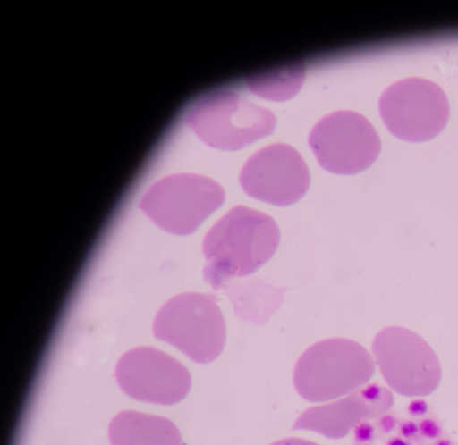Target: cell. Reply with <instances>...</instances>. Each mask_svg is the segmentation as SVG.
<instances>
[{
	"mask_svg": "<svg viewBox=\"0 0 458 445\" xmlns=\"http://www.w3.org/2000/svg\"><path fill=\"white\" fill-rule=\"evenodd\" d=\"M279 240V228L270 215L242 205L233 206L203 239L205 282L220 290L231 279L255 273L273 256Z\"/></svg>",
	"mask_w": 458,
	"mask_h": 445,
	"instance_id": "6da1fadb",
	"label": "cell"
},
{
	"mask_svg": "<svg viewBox=\"0 0 458 445\" xmlns=\"http://www.w3.org/2000/svg\"><path fill=\"white\" fill-rule=\"evenodd\" d=\"M375 374L369 352L360 343L344 338L324 340L309 347L293 370L299 395L310 402H325L365 385Z\"/></svg>",
	"mask_w": 458,
	"mask_h": 445,
	"instance_id": "7a4b0ae2",
	"label": "cell"
},
{
	"mask_svg": "<svg viewBox=\"0 0 458 445\" xmlns=\"http://www.w3.org/2000/svg\"><path fill=\"white\" fill-rule=\"evenodd\" d=\"M153 332L194 362L207 364L223 351L226 327L213 295L185 292L163 305L155 317Z\"/></svg>",
	"mask_w": 458,
	"mask_h": 445,
	"instance_id": "3957f363",
	"label": "cell"
},
{
	"mask_svg": "<svg viewBox=\"0 0 458 445\" xmlns=\"http://www.w3.org/2000/svg\"><path fill=\"white\" fill-rule=\"evenodd\" d=\"M225 201V191L214 180L191 173L168 176L155 183L140 207L160 228L189 235Z\"/></svg>",
	"mask_w": 458,
	"mask_h": 445,
	"instance_id": "277c9868",
	"label": "cell"
},
{
	"mask_svg": "<svg viewBox=\"0 0 458 445\" xmlns=\"http://www.w3.org/2000/svg\"><path fill=\"white\" fill-rule=\"evenodd\" d=\"M187 123L210 147L237 150L270 134L274 114L231 91H216L189 111Z\"/></svg>",
	"mask_w": 458,
	"mask_h": 445,
	"instance_id": "5b68a950",
	"label": "cell"
},
{
	"mask_svg": "<svg viewBox=\"0 0 458 445\" xmlns=\"http://www.w3.org/2000/svg\"><path fill=\"white\" fill-rule=\"evenodd\" d=\"M371 348L385 382L396 393L425 397L438 387V358L416 332L402 326L386 327L375 336Z\"/></svg>",
	"mask_w": 458,
	"mask_h": 445,
	"instance_id": "8992f818",
	"label": "cell"
},
{
	"mask_svg": "<svg viewBox=\"0 0 458 445\" xmlns=\"http://www.w3.org/2000/svg\"><path fill=\"white\" fill-rule=\"evenodd\" d=\"M378 106L388 130L409 142L436 137L449 117L445 92L436 83L422 78H407L392 84L382 94Z\"/></svg>",
	"mask_w": 458,
	"mask_h": 445,
	"instance_id": "52a82bcc",
	"label": "cell"
},
{
	"mask_svg": "<svg viewBox=\"0 0 458 445\" xmlns=\"http://www.w3.org/2000/svg\"><path fill=\"white\" fill-rule=\"evenodd\" d=\"M309 144L319 164L336 174L367 169L380 151L374 127L352 111H337L323 117L311 130Z\"/></svg>",
	"mask_w": 458,
	"mask_h": 445,
	"instance_id": "ba28073f",
	"label": "cell"
},
{
	"mask_svg": "<svg viewBox=\"0 0 458 445\" xmlns=\"http://www.w3.org/2000/svg\"><path fill=\"white\" fill-rule=\"evenodd\" d=\"M114 374L125 394L160 405L182 400L191 385V374L181 362L151 347L134 348L123 354Z\"/></svg>",
	"mask_w": 458,
	"mask_h": 445,
	"instance_id": "9c48e42d",
	"label": "cell"
},
{
	"mask_svg": "<svg viewBox=\"0 0 458 445\" xmlns=\"http://www.w3.org/2000/svg\"><path fill=\"white\" fill-rule=\"evenodd\" d=\"M240 184L250 197L285 206L300 200L310 186L301 155L286 144H272L253 154L240 172Z\"/></svg>",
	"mask_w": 458,
	"mask_h": 445,
	"instance_id": "30bf717a",
	"label": "cell"
},
{
	"mask_svg": "<svg viewBox=\"0 0 458 445\" xmlns=\"http://www.w3.org/2000/svg\"><path fill=\"white\" fill-rule=\"evenodd\" d=\"M390 390L373 383L347 397L305 410L294 422V430H307L329 439H341L363 421L385 415L394 405Z\"/></svg>",
	"mask_w": 458,
	"mask_h": 445,
	"instance_id": "8fae6325",
	"label": "cell"
},
{
	"mask_svg": "<svg viewBox=\"0 0 458 445\" xmlns=\"http://www.w3.org/2000/svg\"><path fill=\"white\" fill-rule=\"evenodd\" d=\"M111 445H183L176 425L165 417L124 410L109 424Z\"/></svg>",
	"mask_w": 458,
	"mask_h": 445,
	"instance_id": "7c38bea8",
	"label": "cell"
},
{
	"mask_svg": "<svg viewBox=\"0 0 458 445\" xmlns=\"http://www.w3.org/2000/svg\"><path fill=\"white\" fill-rule=\"evenodd\" d=\"M304 67L295 63L276 71L252 77L247 80L249 88L270 100H285L296 94L302 85Z\"/></svg>",
	"mask_w": 458,
	"mask_h": 445,
	"instance_id": "4fadbf2b",
	"label": "cell"
},
{
	"mask_svg": "<svg viewBox=\"0 0 458 445\" xmlns=\"http://www.w3.org/2000/svg\"><path fill=\"white\" fill-rule=\"evenodd\" d=\"M420 434L428 439H434L440 435L441 428L431 419H424L419 424Z\"/></svg>",
	"mask_w": 458,
	"mask_h": 445,
	"instance_id": "5bb4252c",
	"label": "cell"
},
{
	"mask_svg": "<svg viewBox=\"0 0 458 445\" xmlns=\"http://www.w3.org/2000/svg\"><path fill=\"white\" fill-rule=\"evenodd\" d=\"M374 435L373 426L363 421L355 427V439L359 442H366L372 440Z\"/></svg>",
	"mask_w": 458,
	"mask_h": 445,
	"instance_id": "9a60e30c",
	"label": "cell"
},
{
	"mask_svg": "<svg viewBox=\"0 0 458 445\" xmlns=\"http://www.w3.org/2000/svg\"><path fill=\"white\" fill-rule=\"evenodd\" d=\"M396 420L391 415H383L378 417L377 426L382 432H390L395 426Z\"/></svg>",
	"mask_w": 458,
	"mask_h": 445,
	"instance_id": "2e32d148",
	"label": "cell"
},
{
	"mask_svg": "<svg viewBox=\"0 0 458 445\" xmlns=\"http://www.w3.org/2000/svg\"><path fill=\"white\" fill-rule=\"evenodd\" d=\"M428 406L424 400H413L408 407L409 413L413 416H420L426 413Z\"/></svg>",
	"mask_w": 458,
	"mask_h": 445,
	"instance_id": "e0dca14e",
	"label": "cell"
},
{
	"mask_svg": "<svg viewBox=\"0 0 458 445\" xmlns=\"http://www.w3.org/2000/svg\"><path fill=\"white\" fill-rule=\"evenodd\" d=\"M401 434L405 438H412L419 432V427L411 421H406L400 426Z\"/></svg>",
	"mask_w": 458,
	"mask_h": 445,
	"instance_id": "ac0fdd59",
	"label": "cell"
},
{
	"mask_svg": "<svg viewBox=\"0 0 458 445\" xmlns=\"http://www.w3.org/2000/svg\"><path fill=\"white\" fill-rule=\"evenodd\" d=\"M270 445H320L301 438H285L276 441Z\"/></svg>",
	"mask_w": 458,
	"mask_h": 445,
	"instance_id": "d6986e66",
	"label": "cell"
},
{
	"mask_svg": "<svg viewBox=\"0 0 458 445\" xmlns=\"http://www.w3.org/2000/svg\"><path fill=\"white\" fill-rule=\"evenodd\" d=\"M386 445H409L407 442H405L403 440L395 437L388 441Z\"/></svg>",
	"mask_w": 458,
	"mask_h": 445,
	"instance_id": "ffe728a7",
	"label": "cell"
},
{
	"mask_svg": "<svg viewBox=\"0 0 458 445\" xmlns=\"http://www.w3.org/2000/svg\"><path fill=\"white\" fill-rule=\"evenodd\" d=\"M435 445H451V443L446 440H440Z\"/></svg>",
	"mask_w": 458,
	"mask_h": 445,
	"instance_id": "44dd1931",
	"label": "cell"
}]
</instances>
